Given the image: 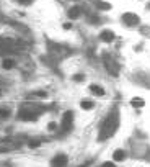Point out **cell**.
I'll list each match as a JSON object with an SVG mask.
<instances>
[{"instance_id": "12", "label": "cell", "mask_w": 150, "mask_h": 167, "mask_svg": "<svg viewBox=\"0 0 150 167\" xmlns=\"http://www.w3.org/2000/svg\"><path fill=\"white\" fill-rule=\"evenodd\" d=\"M10 115V110L8 108H0V118H7Z\"/></svg>"}, {"instance_id": "9", "label": "cell", "mask_w": 150, "mask_h": 167, "mask_svg": "<svg viewBox=\"0 0 150 167\" xmlns=\"http://www.w3.org/2000/svg\"><path fill=\"white\" fill-rule=\"evenodd\" d=\"M82 108H85V110H91L93 108V102H91V100H83V102H82Z\"/></svg>"}, {"instance_id": "5", "label": "cell", "mask_w": 150, "mask_h": 167, "mask_svg": "<svg viewBox=\"0 0 150 167\" xmlns=\"http://www.w3.org/2000/svg\"><path fill=\"white\" fill-rule=\"evenodd\" d=\"M123 20L129 21V25H135V23H139V18H137V17H134V15H124V17H123Z\"/></svg>"}, {"instance_id": "18", "label": "cell", "mask_w": 150, "mask_h": 167, "mask_svg": "<svg viewBox=\"0 0 150 167\" xmlns=\"http://www.w3.org/2000/svg\"><path fill=\"white\" fill-rule=\"evenodd\" d=\"M88 164H90V162H88ZM88 164H85V165H80V167H87V165H88Z\"/></svg>"}, {"instance_id": "7", "label": "cell", "mask_w": 150, "mask_h": 167, "mask_svg": "<svg viewBox=\"0 0 150 167\" xmlns=\"http://www.w3.org/2000/svg\"><path fill=\"white\" fill-rule=\"evenodd\" d=\"M69 17H70V18H77V17H80V8H78V7L72 8V10L69 12Z\"/></svg>"}, {"instance_id": "16", "label": "cell", "mask_w": 150, "mask_h": 167, "mask_svg": "<svg viewBox=\"0 0 150 167\" xmlns=\"http://www.w3.org/2000/svg\"><path fill=\"white\" fill-rule=\"evenodd\" d=\"M16 2H20V3H23V5H30V3L33 2V0H16Z\"/></svg>"}, {"instance_id": "8", "label": "cell", "mask_w": 150, "mask_h": 167, "mask_svg": "<svg viewBox=\"0 0 150 167\" xmlns=\"http://www.w3.org/2000/svg\"><path fill=\"white\" fill-rule=\"evenodd\" d=\"M101 38H103L105 41H111L112 38H114V35H112L111 31H103V33H101Z\"/></svg>"}, {"instance_id": "14", "label": "cell", "mask_w": 150, "mask_h": 167, "mask_svg": "<svg viewBox=\"0 0 150 167\" xmlns=\"http://www.w3.org/2000/svg\"><path fill=\"white\" fill-rule=\"evenodd\" d=\"M39 144H41V142L38 141V139H33V141L30 142V146H31V147H36V146H39Z\"/></svg>"}, {"instance_id": "2", "label": "cell", "mask_w": 150, "mask_h": 167, "mask_svg": "<svg viewBox=\"0 0 150 167\" xmlns=\"http://www.w3.org/2000/svg\"><path fill=\"white\" fill-rule=\"evenodd\" d=\"M20 146V142L15 139H0V151H12L16 149Z\"/></svg>"}, {"instance_id": "3", "label": "cell", "mask_w": 150, "mask_h": 167, "mask_svg": "<svg viewBox=\"0 0 150 167\" xmlns=\"http://www.w3.org/2000/svg\"><path fill=\"white\" fill-rule=\"evenodd\" d=\"M69 162V157L65 154H57L52 157V161H51V167H65Z\"/></svg>"}, {"instance_id": "15", "label": "cell", "mask_w": 150, "mask_h": 167, "mask_svg": "<svg viewBox=\"0 0 150 167\" xmlns=\"http://www.w3.org/2000/svg\"><path fill=\"white\" fill-rule=\"evenodd\" d=\"M100 167H116V165H114V162H105V164L100 165Z\"/></svg>"}, {"instance_id": "4", "label": "cell", "mask_w": 150, "mask_h": 167, "mask_svg": "<svg viewBox=\"0 0 150 167\" xmlns=\"http://www.w3.org/2000/svg\"><path fill=\"white\" fill-rule=\"evenodd\" d=\"M72 120H73V113L72 112H65L62 116V130L69 131L72 128Z\"/></svg>"}, {"instance_id": "6", "label": "cell", "mask_w": 150, "mask_h": 167, "mask_svg": "<svg viewBox=\"0 0 150 167\" xmlns=\"http://www.w3.org/2000/svg\"><path fill=\"white\" fill-rule=\"evenodd\" d=\"M124 157H126V152H124V151L118 149V151L114 152V161H123Z\"/></svg>"}, {"instance_id": "11", "label": "cell", "mask_w": 150, "mask_h": 167, "mask_svg": "<svg viewBox=\"0 0 150 167\" xmlns=\"http://www.w3.org/2000/svg\"><path fill=\"white\" fill-rule=\"evenodd\" d=\"M2 66H3L5 69H12L15 64H13V59H5V61H3V64H2Z\"/></svg>"}, {"instance_id": "13", "label": "cell", "mask_w": 150, "mask_h": 167, "mask_svg": "<svg viewBox=\"0 0 150 167\" xmlns=\"http://www.w3.org/2000/svg\"><path fill=\"white\" fill-rule=\"evenodd\" d=\"M132 105H134V107H142L144 100L142 98H132Z\"/></svg>"}, {"instance_id": "10", "label": "cell", "mask_w": 150, "mask_h": 167, "mask_svg": "<svg viewBox=\"0 0 150 167\" xmlns=\"http://www.w3.org/2000/svg\"><path fill=\"white\" fill-rule=\"evenodd\" d=\"M91 92L93 93H98V95H103V93H105V90H103L101 87H98V85H91Z\"/></svg>"}, {"instance_id": "17", "label": "cell", "mask_w": 150, "mask_h": 167, "mask_svg": "<svg viewBox=\"0 0 150 167\" xmlns=\"http://www.w3.org/2000/svg\"><path fill=\"white\" fill-rule=\"evenodd\" d=\"M49 130H51V131L55 130V123H49Z\"/></svg>"}, {"instance_id": "1", "label": "cell", "mask_w": 150, "mask_h": 167, "mask_svg": "<svg viewBox=\"0 0 150 167\" xmlns=\"http://www.w3.org/2000/svg\"><path fill=\"white\" fill-rule=\"evenodd\" d=\"M119 125V116H118V112L116 110H112V112L108 115V118L105 121H103V125L100 128V135H98V139L100 141H105L108 139L111 135H114L116 128Z\"/></svg>"}]
</instances>
